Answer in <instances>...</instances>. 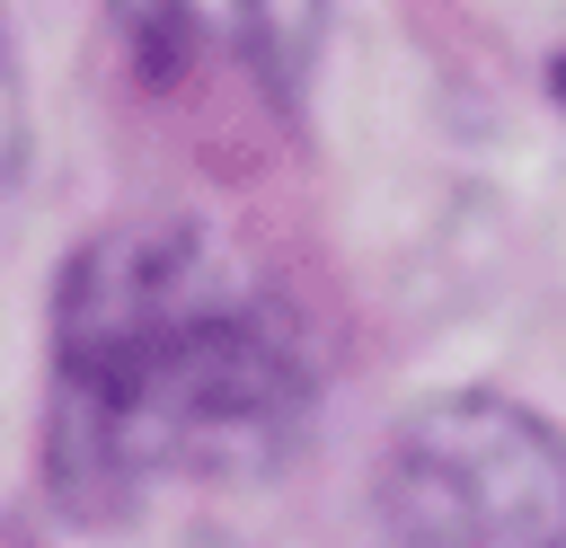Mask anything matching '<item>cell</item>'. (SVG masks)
Masks as SVG:
<instances>
[{
  "instance_id": "obj_4",
  "label": "cell",
  "mask_w": 566,
  "mask_h": 548,
  "mask_svg": "<svg viewBox=\"0 0 566 548\" xmlns=\"http://www.w3.org/2000/svg\"><path fill=\"white\" fill-rule=\"evenodd\" d=\"M18 150H27V106H18V62H9V27H0V186L18 177Z\"/></svg>"
},
{
  "instance_id": "obj_2",
  "label": "cell",
  "mask_w": 566,
  "mask_h": 548,
  "mask_svg": "<svg viewBox=\"0 0 566 548\" xmlns=\"http://www.w3.org/2000/svg\"><path fill=\"white\" fill-rule=\"evenodd\" d=\"M380 521L407 548H566V442L513 398H433L380 451Z\"/></svg>"
},
{
  "instance_id": "obj_5",
  "label": "cell",
  "mask_w": 566,
  "mask_h": 548,
  "mask_svg": "<svg viewBox=\"0 0 566 548\" xmlns=\"http://www.w3.org/2000/svg\"><path fill=\"white\" fill-rule=\"evenodd\" d=\"M557 97H566V62H557Z\"/></svg>"
},
{
  "instance_id": "obj_1",
  "label": "cell",
  "mask_w": 566,
  "mask_h": 548,
  "mask_svg": "<svg viewBox=\"0 0 566 548\" xmlns=\"http://www.w3.org/2000/svg\"><path fill=\"white\" fill-rule=\"evenodd\" d=\"M310 354L274 283L203 221H115L53 292V477L124 513L168 477H248L292 451Z\"/></svg>"
},
{
  "instance_id": "obj_3",
  "label": "cell",
  "mask_w": 566,
  "mask_h": 548,
  "mask_svg": "<svg viewBox=\"0 0 566 548\" xmlns=\"http://www.w3.org/2000/svg\"><path fill=\"white\" fill-rule=\"evenodd\" d=\"M318 9L327 0H115L124 35L159 62V71H186V62H221V71H248L256 88H301L310 53H318Z\"/></svg>"
}]
</instances>
